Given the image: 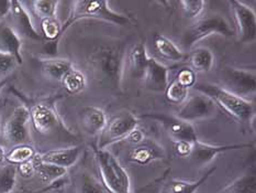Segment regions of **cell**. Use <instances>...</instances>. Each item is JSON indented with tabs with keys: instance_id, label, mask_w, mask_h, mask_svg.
Listing matches in <instances>:
<instances>
[{
	"instance_id": "1",
	"label": "cell",
	"mask_w": 256,
	"mask_h": 193,
	"mask_svg": "<svg viewBox=\"0 0 256 193\" xmlns=\"http://www.w3.org/2000/svg\"><path fill=\"white\" fill-rule=\"evenodd\" d=\"M126 53V44L121 41H104L89 48L85 62L99 86L112 92L121 91Z\"/></svg>"
},
{
	"instance_id": "2",
	"label": "cell",
	"mask_w": 256,
	"mask_h": 193,
	"mask_svg": "<svg viewBox=\"0 0 256 193\" xmlns=\"http://www.w3.org/2000/svg\"><path fill=\"white\" fill-rule=\"evenodd\" d=\"M194 88L212 99L216 107H221L238 121L248 123L254 118V105L248 99L242 98L222 86L210 84V83H196Z\"/></svg>"
},
{
	"instance_id": "3",
	"label": "cell",
	"mask_w": 256,
	"mask_h": 193,
	"mask_svg": "<svg viewBox=\"0 0 256 193\" xmlns=\"http://www.w3.org/2000/svg\"><path fill=\"white\" fill-rule=\"evenodd\" d=\"M94 159L99 169L104 187L110 193H133L131 179L126 168L107 149L92 146Z\"/></svg>"
},
{
	"instance_id": "4",
	"label": "cell",
	"mask_w": 256,
	"mask_h": 193,
	"mask_svg": "<svg viewBox=\"0 0 256 193\" xmlns=\"http://www.w3.org/2000/svg\"><path fill=\"white\" fill-rule=\"evenodd\" d=\"M72 7L68 19L62 25V35L73 26L75 22L82 19H97L110 22L118 26H126L130 24V17L114 11L109 7V3L104 0L92 2V0H78L70 3Z\"/></svg>"
},
{
	"instance_id": "5",
	"label": "cell",
	"mask_w": 256,
	"mask_h": 193,
	"mask_svg": "<svg viewBox=\"0 0 256 193\" xmlns=\"http://www.w3.org/2000/svg\"><path fill=\"white\" fill-rule=\"evenodd\" d=\"M236 30L224 16L219 14L208 15L198 19L184 33L182 43L187 49H192L194 44L214 35L224 37L234 36Z\"/></svg>"
},
{
	"instance_id": "6",
	"label": "cell",
	"mask_w": 256,
	"mask_h": 193,
	"mask_svg": "<svg viewBox=\"0 0 256 193\" xmlns=\"http://www.w3.org/2000/svg\"><path fill=\"white\" fill-rule=\"evenodd\" d=\"M138 127V120L130 112H121L110 118L104 128L99 134L98 143L99 149H107L114 143L122 141L130 132Z\"/></svg>"
},
{
	"instance_id": "7",
	"label": "cell",
	"mask_w": 256,
	"mask_h": 193,
	"mask_svg": "<svg viewBox=\"0 0 256 193\" xmlns=\"http://www.w3.org/2000/svg\"><path fill=\"white\" fill-rule=\"evenodd\" d=\"M30 112L24 105L16 107L6 120L2 135L4 140L11 145H28L31 139Z\"/></svg>"
},
{
	"instance_id": "8",
	"label": "cell",
	"mask_w": 256,
	"mask_h": 193,
	"mask_svg": "<svg viewBox=\"0 0 256 193\" xmlns=\"http://www.w3.org/2000/svg\"><path fill=\"white\" fill-rule=\"evenodd\" d=\"M218 107L212 99L197 92V94H192L187 97L186 101L178 108L175 116L184 121L192 124L214 117Z\"/></svg>"
},
{
	"instance_id": "9",
	"label": "cell",
	"mask_w": 256,
	"mask_h": 193,
	"mask_svg": "<svg viewBox=\"0 0 256 193\" xmlns=\"http://www.w3.org/2000/svg\"><path fill=\"white\" fill-rule=\"evenodd\" d=\"M221 81L224 84L222 87L242 98L248 99V96L255 95L256 74L254 70L226 66L222 71Z\"/></svg>"
},
{
	"instance_id": "10",
	"label": "cell",
	"mask_w": 256,
	"mask_h": 193,
	"mask_svg": "<svg viewBox=\"0 0 256 193\" xmlns=\"http://www.w3.org/2000/svg\"><path fill=\"white\" fill-rule=\"evenodd\" d=\"M146 118L156 120L162 125L172 141H190L196 142L198 140L197 130L192 124L180 119L176 116L162 114V113H151L143 116Z\"/></svg>"
},
{
	"instance_id": "11",
	"label": "cell",
	"mask_w": 256,
	"mask_h": 193,
	"mask_svg": "<svg viewBox=\"0 0 256 193\" xmlns=\"http://www.w3.org/2000/svg\"><path fill=\"white\" fill-rule=\"evenodd\" d=\"M234 16L238 39L244 44L254 43L256 40V15L255 11L244 3L232 0L229 2Z\"/></svg>"
},
{
	"instance_id": "12",
	"label": "cell",
	"mask_w": 256,
	"mask_h": 193,
	"mask_svg": "<svg viewBox=\"0 0 256 193\" xmlns=\"http://www.w3.org/2000/svg\"><path fill=\"white\" fill-rule=\"evenodd\" d=\"M165 149L156 140L144 138L138 145L133 146L129 152V161L138 165H148L165 158Z\"/></svg>"
},
{
	"instance_id": "13",
	"label": "cell",
	"mask_w": 256,
	"mask_h": 193,
	"mask_svg": "<svg viewBox=\"0 0 256 193\" xmlns=\"http://www.w3.org/2000/svg\"><path fill=\"white\" fill-rule=\"evenodd\" d=\"M29 112L31 124L38 134H51L60 125V119L56 112L48 104L38 103L33 105L29 109Z\"/></svg>"
},
{
	"instance_id": "14",
	"label": "cell",
	"mask_w": 256,
	"mask_h": 193,
	"mask_svg": "<svg viewBox=\"0 0 256 193\" xmlns=\"http://www.w3.org/2000/svg\"><path fill=\"white\" fill-rule=\"evenodd\" d=\"M252 146V143L250 142L232 143V145H210V143H206L198 139L194 142V150L189 158H190L192 161L194 163L204 165L210 163L218 154L222 152L238 150V149H246L251 148Z\"/></svg>"
},
{
	"instance_id": "15",
	"label": "cell",
	"mask_w": 256,
	"mask_h": 193,
	"mask_svg": "<svg viewBox=\"0 0 256 193\" xmlns=\"http://www.w3.org/2000/svg\"><path fill=\"white\" fill-rule=\"evenodd\" d=\"M10 15L12 16L14 29L19 36L26 37L33 41H42L43 37L33 24L29 11L21 2H11Z\"/></svg>"
},
{
	"instance_id": "16",
	"label": "cell",
	"mask_w": 256,
	"mask_h": 193,
	"mask_svg": "<svg viewBox=\"0 0 256 193\" xmlns=\"http://www.w3.org/2000/svg\"><path fill=\"white\" fill-rule=\"evenodd\" d=\"M142 80L146 90L155 93L165 92L170 84V70L156 59L150 58Z\"/></svg>"
},
{
	"instance_id": "17",
	"label": "cell",
	"mask_w": 256,
	"mask_h": 193,
	"mask_svg": "<svg viewBox=\"0 0 256 193\" xmlns=\"http://www.w3.org/2000/svg\"><path fill=\"white\" fill-rule=\"evenodd\" d=\"M84 148L82 146H73L68 148H58L46 152L36 154V159L41 162L58 165L65 169L73 167L80 159Z\"/></svg>"
},
{
	"instance_id": "18",
	"label": "cell",
	"mask_w": 256,
	"mask_h": 193,
	"mask_svg": "<svg viewBox=\"0 0 256 193\" xmlns=\"http://www.w3.org/2000/svg\"><path fill=\"white\" fill-rule=\"evenodd\" d=\"M22 40L12 26L6 21H0V52L14 58L18 64H22Z\"/></svg>"
},
{
	"instance_id": "19",
	"label": "cell",
	"mask_w": 256,
	"mask_h": 193,
	"mask_svg": "<svg viewBox=\"0 0 256 193\" xmlns=\"http://www.w3.org/2000/svg\"><path fill=\"white\" fill-rule=\"evenodd\" d=\"M80 124L89 136H99L108 121L104 110L97 106H85L80 112Z\"/></svg>"
},
{
	"instance_id": "20",
	"label": "cell",
	"mask_w": 256,
	"mask_h": 193,
	"mask_svg": "<svg viewBox=\"0 0 256 193\" xmlns=\"http://www.w3.org/2000/svg\"><path fill=\"white\" fill-rule=\"evenodd\" d=\"M216 170V167L211 168L196 181H187L175 178L166 179L160 193H197L199 187L207 182Z\"/></svg>"
},
{
	"instance_id": "21",
	"label": "cell",
	"mask_w": 256,
	"mask_h": 193,
	"mask_svg": "<svg viewBox=\"0 0 256 193\" xmlns=\"http://www.w3.org/2000/svg\"><path fill=\"white\" fill-rule=\"evenodd\" d=\"M188 62L194 73H208L214 65V55L208 48L197 47L189 54Z\"/></svg>"
},
{
	"instance_id": "22",
	"label": "cell",
	"mask_w": 256,
	"mask_h": 193,
	"mask_svg": "<svg viewBox=\"0 0 256 193\" xmlns=\"http://www.w3.org/2000/svg\"><path fill=\"white\" fill-rule=\"evenodd\" d=\"M148 59L150 57L148 54V50L144 43H136L131 48L129 54H128V61H129L131 73L136 79H142L143 77L144 72H146L148 66Z\"/></svg>"
},
{
	"instance_id": "23",
	"label": "cell",
	"mask_w": 256,
	"mask_h": 193,
	"mask_svg": "<svg viewBox=\"0 0 256 193\" xmlns=\"http://www.w3.org/2000/svg\"><path fill=\"white\" fill-rule=\"evenodd\" d=\"M74 64L68 59L48 58L41 60V68L43 73L48 77L60 82L65 74L73 68Z\"/></svg>"
},
{
	"instance_id": "24",
	"label": "cell",
	"mask_w": 256,
	"mask_h": 193,
	"mask_svg": "<svg viewBox=\"0 0 256 193\" xmlns=\"http://www.w3.org/2000/svg\"><path fill=\"white\" fill-rule=\"evenodd\" d=\"M154 48L163 59L170 62H180L185 58V54L170 39L163 35H155Z\"/></svg>"
},
{
	"instance_id": "25",
	"label": "cell",
	"mask_w": 256,
	"mask_h": 193,
	"mask_svg": "<svg viewBox=\"0 0 256 193\" xmlns=\"http://www.w3.org/2000/svg\"><path fill=\"white\" fill-rule=\"evenodd\" d=\"M65 91L70 94H80L86 90L87 77L82 70L73 66L60 81Z\"/></svg>"
},
{
	"instance_id": "26",
	"label": "cell",
	"mask_w": 256,
	"mask_h": 193,
	"mask_svg": "<svg viewBox=\"0 0 256 193\" xmlns=\"http://www.w3.org/2000/svg\"><path fill=\"white\" fill-rule=\"evenodd\" d=\"M36 162V173L38 175L43 182L48 184H53L54 182L58 181L60 179L64 178L68 174V169L58 167V165L50 164L46 162L38 161L34 158Z\"/></svg>"
},
{
	"instance_id": "27",
	"label": "cell",
	"mask_w": 256,
	"mask_h": 193,
	"mask_svg": "<svg viewBox=\"0 0 256 193\" xmlns=\"http://www.w3.org/2000/svg\"><path fill=\"white\" fill-rule=\"evenodd\" d=\"M218 193H256V175L244 173L230 182Z\"/></svg>"
},
{
	"instance_id": "28",
	"label": "cell",
	"mask_w": 256,
	"mask_h": 193,
	"mask_svg": "<svg viewBox=\"0 0 256 193\" xmlns=\"http://www.w3.org/2000/svg\"><path fill=\"white\" fill-rule=\"evenodd\" d=\"M18 179V169L14 164H4L0 167V193H12Z\"/></svg>"
},
{
	"instance_id": "29",
	"label": "cell",
	"mask_w": 256,
	"mask_h": 193,
	"mask_svg": "<svg viewBox=\"0 0 256 193\" xmlns=\"http://www.w3.org/2000/svg\"><path fill=\"white\" fill-rule=\"evenodd\" d=\"M36 154V153L34 148L31 147L30 145H19L11 149V150L6 154L4 158L10 164L19 165L21 163L34 159Z\"/></svg>"
},
{
	"instance_id": "30",
	"label": "cell",
	"mask_w": 256,
	"mask_h": 193,
	"mask_svg": "<svg viewBox=\"0 0 256 193\" xmlns=\"http://www.w3.org/2000/svg\"><path fill=\"white\" fill-rule=\"evenodd\" d=\"M104 187L90 173L82 172L76 180V193H104Z\"/></svg>"
},
{
	"instance_id": "31",
	"label": "cell",
	"mask_w": 256,
	"mask_h": 193,
	"mask_svg": "<svg viewBox=\"0 0 256 193\" xmlns=\"http://www.w3.org/2000/svg\"><path fill=\"white\" fill-rule=\"evenodd\" d=\"M60 4V2H55V0H36V2L31 3L33 13L41 20L56 18Z\"/></svg>"
},
{
	"instance_id": "32",
	"label": "cell",
	"mask_w": 256,
	"mask_h": 193,
	"mask_svg": "<svg viewBox=\"0 0 256 193\" xmlns=\"http://www.w3.org/2000/svg\"><path fill=\"white\" fill-rule=\"evenodd\" d=\"M189 96V88L182 86L176 80L172 81L165 90V97L172 104L182 105Z\"/></svg>"
},
{
	"instance_id": "33",
	"label": "cell",
	"mask_w": 256,
	"mask_h": 193,
	"mask_svg": "<svg viewBox=\"0 0 256 193\" xmlns=\"http://www.w3.org/2000/svg\"><path fill=\"white\" fill-rule=\"evenodd\" d=\"M41 30L43 39L54 41L62 35V25L60 24L58 18H48L41 20Z\"/></svg>"
},
{
	"instance_id": "34",
	"label": "cell",
	"mask_w": 256,
	"mask_h": 193,
	"mask_svg": "<svg viewBox=\"0 0 256 193\" xmlns=\"http://www.w3.org/2000/svg\"><path fill=\"white\" fill-rule=\"evenodd\" d=\"M180 5L182 6V10L186 18L197 19L204 13L206 2L204 0H182Z\"/></svg>"
},
{
	"instance_id": "35",
	"label": "cell",
	"mask_w": 256,
	"mask_h": 193,
	"mask_svg": "<svg viewBox=\"0 0 256 193\" xmlns=\"http://www.w3.org/2000/svg\"><path fill=\"white\" fill-rule=\"evenodd\" d=\"M175 80L187 88L194 87L196 84V73L190 68H185L178 72Z\"/></svg>"
},
{
	"instance_id": "36",
	"label": "cell",
	"mask_w": 256,
	"mask_h": 193,
	"mask_svg": "<svg viewBox=\"0 0 256 193\" xmlns=\"http://www.w3.org/2000/svg\"><path fill=\"white\" fill-rule=\"evenodd\" d=\"M16 65L18 63L14 58L9 54L0 52V75H6L12 72Z\"/></svg>"
},
{
	"instance_id": "37",
	"label": "cell",
	"mask_w": 256,
	"mask_h": 193,
	"mask_svg": "<svg viewBox=\"0 0 256 193\" xmlns=\"http://www.w3.org/2000/svg\"><path fill=\"white\" fill-rule=\"evenodd\" d=\"M168 173H170V170L166 171V172L163 174V176H160V178L154 180L153 182H151V183L141 187V189L138 191V193H160L165 180L168 179Z\"/></svg>"
},
{
	"instance_id": "38",
	"label": "cell",
	"mask_w": 256,
	"mask_h": 193,
	"mask_svg": "<svg viewBox=\"0 0 256 193\" xmlns=\"http://www.w3.org/2000/svg\"><path fill=\"white\" fill-rule=\"evenodd\" d=\"M194 142L185 141V140L174 141L175 152L177 153V156H180L182 158H189L194 150Z\"/></svg>"
},
{
	"instance_id": "39",
	"label": "cell",
	"mask_w": 256,
	"mask_h": 193,
	"mask_svg": "<svg viewBox=\"0 0 256 193\" xmlns=\"http://www.w3.org/2000/svg\"><path fill=\"white\" fill-rule=\"evenodd\" d=\"M18 172L24 176V178H31V176L36 173V162L34 159L30 160V161H26L19 164L18 167Z\"/></svg>"
},
{
	"instance_id": "40",
	"label": "cell",
	"mask_w": 256,
	"mask_h": 193,
	"mask_svg": "<svg viewBox=\"0 0 256 193\" xmlns=\"http://www.w3.org/2000/svg\"><path fill=\"white\" fill-rule=\"evenodd\" d=\"M144 138H146V135H144L143 130L141 128H138V127H136V129H133L130 134L126 137L124 141L131 143L132 146H136L138 142H141Z\"/></svg>"
},
{
	"instance_id": "41",
	"label": "cell",
	"mask_w": 256,
	"mask_h": 193,
	"mask_svg": "<svg viewBox=\"0 0 256 193\" xmlns=\"http://www.w3.org/2000/svg\"><path fill=\"white\" fill-rule=\"evenodd\" d=\"M11 2H0V21L10 15Z\"/></svg>"
},
{
	"instance_id": "42",
	"label": "cell",
	"mask_w": 256,
	"mask_h": 193,
	"mask_svg": "<svg viewBox=\"0 0 256 193\" xmlns=\"http://www.w3.org/2000/svg\"><path fill=\"white\" fill-rule=\"evenodd\" d=\"M4 157H6V154H4V148L0 146V162L2 161V160L4 159Z\"/></svg>"
},
{
	"instance_id": "43",
	"label": "cell",
	"mask_w": 256,
	"mask_h": 193,
	"mask_svg": "<svg viewBox=\"0 0 256 193\" xmlns=\"http://www.w3.org/2000/svg\"><path fill=\"white\" fill-rule=\"evenodd\" d=\"M7 84V80H4V79H0V92H2V88L4 87V85Z\"/></svg>"
}]
</instances>
